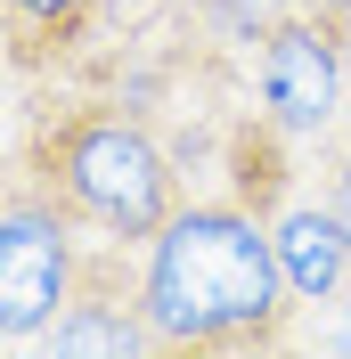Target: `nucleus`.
Returning a JSON list of instances; mask_svg holds the SVG:
<instances>
[{
	"instance_id": "nucleus-1",
	"label": "nucleus",
	"mask_w": 351,
	"mask_h": 359,
	"mask_svg": "<svg viewBox=\"0 0 351 359\" xmlns=\"http://www.w3.org/2000/svg\"><path fill=\"white\" fill-rule=\"evenodd\" d=\"M139 311L164 351H270L294 294L253 204H180L147 237Z\"/></svg>"
},
{
	"instance_id": "nucleus-2",
	"label": "nucleus",
	"mask_w": 351,
	"mask_h": 359,
	"mask_svg": "<svg viewBox=\"0 0 351 359\" xmlns=\"http://www.w3.org/2000/svg\"><path fill=\"white\" fill-rule=\"evenodd\" d=\"M33 180L66 204L82 229L114 245H147L180 212V172L172 156L114 107H74L33 131Z\"/></svg>"
},
{
	"instance_id": "nucleus-3",
	"label": "nucleus",
	"mask_w": 351,
	"mask_h": 359,
	"mask_svg": "<svg viewBox=\"0 0 351 359\" xmlns=\"http://www.w3.org/2000/svg\"><path fill=\"white\" fill-rule=\"evenodd\" d=\"M74 212L41 180L0 196V343H41V327L66 311L82 253H74Z\"/></svg>"
},
{
	"instance_id": "nucleus-4",
	"label": "nucleus",
	"mask_w": 351,
	"mask_h": 359,
	"mask_svg": "<svg viewBox=\"0 0 351 359\" xmlns=\"http://www.w3.org/2000/svg\"><path fill=\"white\" fill-rule=\"evenodd\" d=\"M343 33H351V17H335V8H286V17L262 25V107H270V131L327 139L335 107H351Z\"/></svg>"
},
{
	"instance_id": "nucleus-5",
	"label": "nucleus",
	"mask_w": 351,
	"mask_h": 359,
	"mask_svg": "<svg viewBox=\"0 0 351 359\" xmlns=\"http://www.w3.org/2000/svg\"><path fill=\"white\" fill-rule=\"evenodd\" d=\"M49 351H164L147 327V311H139V286H123L114 278V262L98 253V262H82V278H74L66 311L41 327Z\"/></svg>"
},
{
	"instance_id": "nucleus-6",
	"label": "nucleus",
	"mask_w": 351,
	"mask_h": 359,
	"mask_svg": "<svg viewBox=\"0 0 351 359\" xmlns=\"http://www.w3.org/2000/svg\"><path fill=\"white\" fill-rule=\"evenodd\" d=\"M270 253H278V278L294 302H335L351 286V237L335 221L327 196H294L270 212Z\"/></svg>"
},
{
	"instance_id": "nucleus-7",
	"label": "nucleus",
	"mask_w": 351,
	"mask_h": 359,
	"mask_svg": "<svg viewBox=\"0 0 351 359\" xmlns=\"http://www.w3.org/2000/svg\"><path fill=\"white\" fill-rule=\"evenodd\" d=\"M0 17L17 33H33V41H66L74 25L90 17V0H0Z\"/></svg>"
},
{
	"instance_id": "nucleus-8",
	"label": "nucleus",
	"mask_w": 351,
	"mask_h": 359,
	"mask_svg": "<svg viewBox=\"0 0 351 359\" xmlns=\"http://www.w3.org/2000/svg\"><path fill=\"white\" fill-rule=\"evenodd\" d=\"M327 204H335V221H343V237H351V156L327 172Z\"/></svg>"
},
{
	"instance_id": "nucleus-9",
	"label": "nucleus",
	"mask_w": 351,
	"mask_h": 359,
	"mask_svg": "<svg viewBox=\"0 0 351 359\" xmlns=\"http://www.w3.org/2000/svg\"><path fill=\"white\" fill-rule=\"evenodd\" d=\"M335 351H351V294H335Z\"/></svg>"
},
{
	"instance_id": "nucleus-10",
	"label": "nucleus",
	"mask_w": 351,
	"mask_h": 359,
	"mask_svg": "<svg viewBox=\"0 0 351 359\" xmlns=\"http://www.w3.org/2000/svg\"><path fill=\"white\" fill-rule=\"evenodd\" d=\"M343 82H351V33H343Z\"/></svg>"
}]
</instances>
